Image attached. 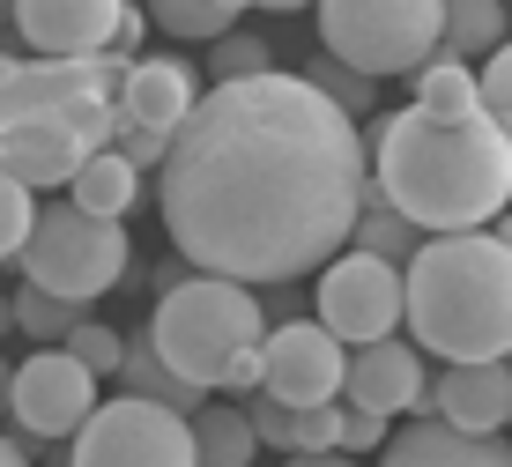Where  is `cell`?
<instances>
[{
	"label": "cell",
	"instance_id": "obj_7",
	"mask_svg": "<svg viewBox=\"0 0 512 467\" xmlns=\"http://www.w3.org/2000/svg\"><path fill=\"white\" fill-rule=\"evenodd\" d=\"M320 45L372 82L416 75L446 45V0H320Z\"/></svg>",
	"mask_w": 512,
	"mask_h": 467
},
{
	"label": "cell",
	"instance_id": "obj_6",
	"mask_svg": "<svg viewBox=\"0 0 512 467\" xmlns=\"http://www.w3.org/2000/svg\"><path fill=\"white\" fill-rule=\"evenodd\" d=\"M127 267H134V238H127L119 215L82 208L75 193H67V201H45L38 238H30V253H23V282H38V290L67 297L82 312V304H97L104 290H119Z\"/></svg>",
	"mask_w": 512,
	"mask_h": 467
},
{
	"label": "cell",
	"instance_id": "obj_11",
	"mask_svg": "<svg viewBox=\"0 0 512 467\" xmlns=\"http://www.w3.org/2000/svg\"><path fill=\"white\" fill-rule=\"evenodd\" d=\"M268 393H282L290 408H320L334 393H349V341L327 319L268 327Z\"/></svg>",
	"mask_w": 512,
	"mask_h": 467
},
{
	"label": "cell",
	"instance_id": "obj_3",
	"mask_svg": "<svg viewBox=\"0 0 512 467\" xmlns=\"http://www.w3.org/2000/svg\"><path fill=\"white\" fill-rule=\"evenodd\" d=\"M119 82L127 60L82 52V60H8L0 75V164L30 186H75V171L119 141Z\"/></svg>",
	"mask_w": 512,
	"mask_h": 467
},
{
	"label": "cell",
	"instance_id": "obj_1",
	"mask_svg": "<svg viewBox=\"0 0 512 467\" xmlns=\"http://www.w3.org/2000/svg\"><path fill=\"white\" fill-rule=\"evenodd\" d=\"M379 171L357 112L312 75H245L201 89L156 171L164 238L186 267L238 282H297L357 238Z\"/></svg>",
	"mask_w": 512,
	"mask_h": 467
},
{
	"label": "cell",
	"instance_id": "obj_34",
	"mask_svg": "<svg viewBox=\"0 0 512 467\" xmlns=\"http://www.w3.org/2000/svg\"><path fill=\"white\" fill-rule=\"evenodd\" d=\"M282 467H364L357 453H342V445H334V453H290Z\"/></svg>",
	"mask_w": 512,
	"mask_h": 467
},
{
	"label": "cell",
	"instance_id": "obj_35",
	"mask_svg": "<svg viewBox=\"0 0 512 467\" xmlns=\"http://www.w3.org/2000/svg\"><path fill=\"white\" fill-rule=\"evenodd\" d=\"M0 467H30V453H23V445L8 438V445H0Z\"/></svg>",
	"mask_w": 512,
	"mask_h": 467
},
{
	"label": "cell",
	"instance_id": "obj_16",
	"mask_svg": "<svg viewBox=\"0 0 512 467\" xmlns=\"http://www.w3.org/2000/svg\"><path fill=\"white\" fill-rule=\"evenodd\" d=\"M193 104H201V89H193L186 60H134L127 82H119V119H141L156 134H179L193 119Z\"/></svg>",
	"mask_w": 512,
	"mask_h": 467
},
{
	"label": "cell",
	"instance_id": "obj_31",
	"mask_svg": "<svg viewBox=\"0 0 512 467\" xmlns=\"http://www.w3.org/2000/svg\"><path fill=\"white\" fill-rule=\"evenodd\" d=\"M119 149H127L141 171H164V156H171V134L141 127V119H119Z\"/></svg>",
	"mask_w": 512,
	"mask_h": 467
},
{
	"label": "cell",
	"instance_id": "obj_17",
	"mask_svg": "<svg viewBox=\"0 0 512 467\" xmlns=\"http://www.w3.org/2000/svg\"><path fill=\"white\" fill-rule=\"evenodd\" d=\"M409 82H416V104H423V112H438V119H483L490 112L483 67H468L461 52H446V45H438V60H423Z\"/></svg>",
	"mask_w": 512,
	"mask_h": 467
},
{
	"label": "cell",
	"instance_id": "obj_5",
	"mask_svg": "<svg viewBox=\"0 0 512 467\" xmlns=\"http://www.w3.org/2000/svg\"><path fill=\"white\" fill-rule=\"evenodd\" d=\"M156 349L171 356V371L179 379H193L201 393H223V379H231V364L253 341H268V312H260L253 282L238 275H179L164 297H156V319H149Z\"/></svg>",
	"mask_w": 512,
	"mask_h": 467
},
{
	"label": "cell",
	"instance_id": "obj_15",
	"mask_svg": "<svg viewBox=\"0 0 512 467\" xmlns=\"http://www.w3.org/2000/svg\"><path fill=\"white\" fill-rule=\"evenodd\" d=\"M431 408L461 430H505L512 423V364L490 356V364H446L431 386Z\"/></svg>",
	"mask_w": 512,
	"mask_h": 467
},
{
	"label": "cell",
	"instance_id": "obj_27",
	"mask_svg": "<svg viewBox=\"0 0 512 467\" xmlns=\"http://www.w3.org/2000/svg\"><path fill=\"white\" fill-rule=\"evenodd\" d=\"M67 349H75L82 364L97 371V379H119V364H127V334L97 327V319H75V334H67Z\"/></svg>",
	"mask_w": 512,
	"mask_h": 467
},
{
	"label": "cell",
	"instance_id": "obj_10",
	"mask_svg": "<svg viewBox=\"0 0 512 467\" xmlns=\"http://www.w3.org/2000/svg\"><path fill=\"white\" fill-rule=\"evenodd\" d=\"M8 416L23 438H75L97 416V371L67 341H38V356H23L8 379Z\"/></svg>",
	"mask_w": 512,
	"mask_h": 467
},
{
	"label": "cell",
	"instance_id": "obj_2",
	"mask_svg": "<svg viewBox=\"0 0 512 467\" xmlns=\"http://www.w3.org/2000/svg\"><path fill=\"white\" fill-rule=\"evenodd\" d=\"M379 201L423 230H490L512 208V134L498 119H438L409 104L372 134Z\"/></svg>",
	"mask_w": 512,
	"mask_h": 467
},
{
	"label": "cell",
	"instance_id": "obj_25",
	"mask_svg": "<svg viewBox=\"0 0 512 467\" xmlns=\"http://www.w3.org/2000/svg\"><path fill=\"white\" fill-rule=\"evenodd\" d=\"M357 245H364V253H379V260H401V267H409V260L423 253V223H409L401 208L379 201V208L357 223Z\"/></svg>",
	"mask_w": 512,
	"mask_h": 467
},
{
	"label": "cell",
	"instance_id": "obj_30",
	"mask_svg": "<svg viewBox=\"0 0 512 467\" xmlns=\"http://www.w3.org/2000/svg\"><path fill=\"white\" fill-rule=\"evenodd\" d=\"M483 97H490V119L512 134V38L490 52V67H483Z\"/></svg>",
	"mask_w": 512,
	"mask_h": 467
},
{
	"label": "cell",
	"instance_id": "obj_23",
	"mask_svg": "<svg viewBox=\"0 0 512 467\" xmlns=\"http://www.w3.org/2000/svg\"><path fill=\"white\" fill-rule=\"evenodd\" d=\"M38 215H45V201H38V186H30V178H0V260H8V267L30 253Z\"/></svg>",
	"mask_w": 512,
	"mask_h": 467
},
{
	"label": "cell",
	"instance_id": "obj_29",
	"mask_svg": "<svg viewBox=\"0 0 512 467\" xmlns=\"http://www.w3.org/2000/svg\"><path fill=\"white\" fill-rule=\"evenodd\" d=\"M342 423H349V408H334V401L297 408V453H334V445H342Z\"/></svg>",
	"mask_w": 512,
	"mask_h": 467
},
{
	"label": "cell",
	"instance_id": "obj_37",
	"mask_svg": "<svg viewBox=\"0 0 512 467\" xmlns=\"http://www.w3.org/2000/svg\"><path fill=\"white\" fill-rule=\"evenodd\" d=\"M223 8H231V15H245V8H253V0H223Z\"/></svg>",
	"mask_w": 512,
	"mask_h": 467
},
{
	"label": "cell",
	"instance_id": "obj_26",
	"mask_svg": "<svg viewBox=\"0 0 512 467\" xmlns=\"http://www.w3.org/2000/svg\"><path fill=\"white\" fill-rule=\"evenodd\" d=\"M268 60H275V52L260 45V38H245V30H231V38H216V45H208V75H216V82L268 75Z\"/></svg>",
	"mask_w": 512,
	"mask_h": 467
},
{
	"label": "cell",
	"instance_id": "obj_22",
	"mask_svg": "<svg viewBox=\"0 0 512 467\" xmlns=\"http://www.w3.org/2000/svg\"><path fill=\"white\" fill-rule=\"evenodd\" d=\"M149 15H156L164 38H186V45H216V38H231V23H238L223 0H149Z\"/></svg>",
	"mask_w": 512,
	"mask_h": 467
},
{
	"label": "cell",
	"instance_id": "obj_12",
	"mask_svg": "<svg viewBox=\"0 0 512 467\" xmlns=\"http://www.w3.org/2000/svg\"><path fill=\"white\" fill-rule=\"evenodd\" d=\"M15 38L45 60H82V52H104L127 15V0H8Z\"/></svg>",
	"mask_w": 512,
	"mask_h": 467
},
{
	"label": "cell",
	"instance_id": "obj_8",
	"mask_svg": "<svg viewBox=\"0 0 512 467\" xmlns=\"http://www.w3.org/2000/svg\"><path fill=\"white\" fill-rule=\"evenodd\" d=\"M67 467H201V430L171 401L119 393V401H104L97 416L75 430Z\"/></svg>",
	"mask_w": 512,
	"mask_h": 467
},
{
	"label": "cell",
	"instance_id": "obj_33",
	"mask_svg": "<svg viewBox=\"0 0 512 467\" xmlns=\"http://www.w3.org/2000/svg\"><path fill=\"white\" fill-rule=\"evenodd\" d=\"M149 23H156V15L149 8H134V0H127V15H119V30H112V45H104V52H112V60H141V38H149Z\"/></svg>",
	"mask_w": 512,
	"mask_h": 467
},
{
	"label": "cell",
	"instance_id": "obj_36",
	"mask_svg": "<svg viewBox=\"0 0 512 467\" xmlns=\"http://www.w3.org/2000/svg\"><path fill=\"white\" fill-rule=\"evenodd\" d=\"M260 8H275V15H297V8H320V0H260Z\"/></svg>",
	"mask_w": 512,
	"mask_h": 467
},
{
	"label": "cell",
	"instance_id": "obj_32",
	"mask_svg": "<svg viewBox=\"0 0 512 467\" xmlns=\"http://www.w3.org/2000/svg\"><path fill=\"white\" fill-rule=\"evenodd\" d=\"M372 445H386V416H379V408H357V401H349V423H342V453H372Z\"/></svg>",
	"mask_w": 512,
	"mask_h": 467
},
{
	"label": "cell",
	"instance_id": "obj_28",
	"mask_svg": "<svg viewBox=\"0 0 512 467\" xmlns=\"http://www.w3.org/2000/svg\"><path fill=\"white\" fill-rule=\"evenodd\" d=\"M305 75L320 82L334 104H349V112H364V104H372V75H364V67H349V60H334V52H327V60H312Z\"/></svg>",
	"mask_w": 512,
	"mask_h": 467
},
{
	"label": "cell",
	"instance_id": "obj_4",
	"mask_svg": "<svg viewBox=\"0 0 512 467\" xmlns=\"http://www.w3.org/2000/svg\"><path fill=\"white\" fill-rule=\"evenodd\" d=\"M409 334L446 364L512 356V238L431 230L409 260Z\"/></svg>",
	"mask_w": 512,
	"mask_h": 467
},
{
	"label": "cell",
	"instance_id": "obj_19",
	"mask_svg": "<svg viewBox=\"0 0 512 467\" xmlns=\"http://www.w3.org/2000/svg\"><path fill=\"white\" fill-rule=\"evenodd\" d=\"M119 379H127V393L171 401V408H186V416H201V408H208V393L193 386V379H179V371H171V356L156 349V334H134V341H127V364H119Z\"/></svg>",
	"mask_w": 512,
	"mask_h": 467
},
{
	"label": "cell",
	"instance_id": "obj_9",
	"mask_svg": "<svg viewBox=\"0 0 512 467\" xmlns=\"http://www.w3.org/2000/svg\"><path fill=\"white\" fill-rule=\"evenodd\" d=\"M320 319L349 341V349L386 341L401 319H409V267L364 253V245L357 253H334L320 267Z\"/></svg>",
	"mask_w": 512,
	"mask_h": 467
},
{
	"label": "cell",
	"instance_id": "obj_24",
	"mask_svg": "<svg viewBox=\"0 0 512 467\" xmlns=\"http://www.w3.org/2000/svg\"><path fill=\"white\" fill-rule=\"evenodd\" d=\"M8 319H15L30 341H67V334H75V304L52 297V290H38V282H23V290L8 297Z\"/></svg>",
	"mask_w": 512,
	"mask_h": 467
},
{
	"label": "cell",
	"instance_id": "obj_18",
	"mask_svg": "<svg viewBox=\"0 0 512 467\" xmlns=\"http://www.w3.org/2000/svg\"><path fill=\"white\" fill-rule=\"evenodd\" d=\"M193 430H201V467H253V453H268L245 401H208Z\"/></svg>",
	"mask_w": 512,
	"mask_h": 467
},
{
	"label": "cell",
	"instance_id": "obj_14",
	"mask_svg": "<svg viewBox=\"0 0 512 467\" xmlns=\"http://www.w3.org/2000/svg\"><path fill=\"white\" fill-rule=\"evenodd\" d=\"M423 341H364L357 356H349V401L357 408H379V416H401V408H423Z\"/></svg>",
	"mask_w": 512,
	"mask_h": 467
},
{
	"label": "cell",
	"instance_id": "obj_13",
	"mask_svg": "<svg viewBox=\"0 0 512 467\" xmlns=\"http://www.w3.org/2000/svg\"><path fill=\"white\" fill-rule=\"evenodd\" d=\"M379 467H512L505 430H461L446 416H416L409 430L386 438Z\"/></svg>",
	"mask_w": 512,
	"mask_h": 467
},
{
	"label": "cell",
	"instance_id": "obj_21",
	"mask_svg": "<svg viewBox=\"0 0 512 467\" xmlns=\"http://www.w3.org/2000/svg\"><path fill=\"white\" fill-rule=\"evenodd\" d=\"M505 45V0H446V52L483 60Z\"/></svg>",
	"mask_w": 512,
	"mask_h": 467
},
{
	"label": "cell",
	"instance_id": "obj_20",
	"mask_svg": "<svg viewBox=\"0 0 512 467\" xmlns=\"http://www.w3.org/2000/svg\"><path fill=\"white\" fill-rule=\"evenodd\" d=\"M67 193H75L82 208H97V215H127L141 201V164L112 141V149H97L90 164L75 171V186H67Z\"/></svg>",
	"mask_w": 512,
	"mask_h": 467
}]
</instances>
